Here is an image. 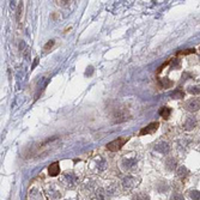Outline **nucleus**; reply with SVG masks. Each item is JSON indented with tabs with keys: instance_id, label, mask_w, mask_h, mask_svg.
Returning a JSON list of instances; mask_svg holds the SVG:
<instances>
[{
	"instance_id": "1",
	"label": "nucleus",
	"mask_w": 200,
	"mask_h": 200,
	"mask_svg": "<svg viewBox=\"0 0 200 200\" xmlns=\"http://www.w3.org/2000/svg\"><path fill=\"white\" fill-rule=\"evenodd\" d=\"M78 182H79V177H78L76 174H73V173H65V174L60 177V184H61L65 188H67V189H73V188H76L77 185H78Z\"/></svg>"
},
{
	"instance_id": "2",
	"label": "nucleus",
	"mask_w": 200,
	"mask_h": 200,
	"mask_svg": "<svg viewBox=\"0 0 200 200\" xmlns=\"http://www.w3.org/2000/svg\"><path fill=\"white\" fill-rule=\"evenodd\" d=\"M127 140H128V138H126V137H122V138H118V139H115V140H113V141H110L108 145H107V149L109 150V151H118V150H120L123 145H125V143H127Z\"/></svg>"
},
{
	"instance_id": "3",
	"label": "nucleus",
	"mask_w": 200,
	"mask_h": 200,
	"mask_svg": "<svg viewBox=\"0 0 200 200\" xmlns=\"http://www.w3.org/2000/svg\"><path fill=\"white\" fill-rule=\"evenodd\" d=\"M46 193L48 194V196H49L52 200H58V199L61 198V193H60V191L58 189V187H57L55 184H49V185H47V187H46Z\"/></svg>"
},
{
	"instance_id": "4",
	"label": "nucleus",
	"mask_w": 200,
	"mask_h": 200,
	"mask_svg": "<svg viewBox=\"0 0 200 200\" xmlns=\"http://www.w3.org/2000/svg\"><path fill=\"white\" fill-rule=\"evenodd\" d=\"M185 109L187 112H191V113L199 110L200 109V98L195 97V98H191L189 101H187L186 104H185Z\"/></svg>"
},
{
	"instance_id": "5",
	"label": "nucleus",
	"mask_w": 200,
	"mask_h": 200,
	"mask_svg": "<svg viewBox=\"0 0 200 200\" xmlns=\"http://www.w3.org/2000/svg\"><path fill=\"white\" fill-rule=\"evenodd\" d=\"M135 182H137L135 177H133V176H125L122 178V181H121V186H122V188L125 191H130V189H132L135 186Z\"/></svg>"
},
{
	"instance_id": "6",
	"label": "nucleus",
	"mask_w": 200,
	"mask_h": 200,
	"mask_svg": "<svg viewBox=\"0 0 200 200\" xmlns=\"http://www.w3.org/2000/svg\"><path fill=\"white\" fill-rule=\"evenodd\" d=\"M137 167V159L135 158H125L122 162H121V168L125 170V171H128V170H132Z\"/></svg>"
},
{
	"instance_id": "7",
	"label": "nucleus",
	"mask_w": 200,
	"mask_h": 200,
	"mask_svg": "<svg viewBox=\"0 0 200 200\" xmlns=\"http://www.w3.org/2000/svg\"><path fill=\"white\" fill-rule=\"evenodd\" d=\"M155 150L157 152H161L162 155H167L170 151V146H169V143L167 141H159L155 145Z\"/></svg>"
},
{
	"instance_id": "8",
	"label": "nucleus",
	"mask_w": 200,
	"mask_h": 200,
	"mask_svg": "<svg viewBox=\"0 0 200 200\" xmlns=\"http://www.w3.org/2000/svg\"><path fill=\"white\" fill-rule=\"evenodd\" d=\"M29 200H44L43 194L37 189V188H31L28 194Z\"/></svg>"
},
{
	"instance_id": "9",
	"label": "nucleus",
	"mask_w": 200,
	"mask_h": 200,
	"mask_svg": "<svg viewBox=\"0 0 200 200\" xmlns=\"http://www.w3.org/2000/svg\"><path fill=\"white\" fill-rule=\"evenodd\" d=\"M158 126H159V123L158 122H152V123H150L149 126H146V127H144V128L140 131V135H144V134H150V133H153L155 131H157V128H158Z\"/></svg>"
},
{
	"instance_id": "10",
	"label": "nucleus",
	"mask_w": 200,
	"mask_h": 200,
	"mask_svg": "<svg viewBox=\"0 0 200 200\" xmlns=\"http://www.w3.org/2000/svg\"><path fill=\"white\" fill-rule=\"evenodd\" d=\"M195 126H196V120H195V118L188 116V118L186 119L185 123H184V128H185L186 131H191V130L194 128Z\"/></svg>"
},
{
	"instance_id": "11",
	"label": "nucleus",
	"mask_w": 200,
	"mask_h": 200,
	"mask_svg": "<svg viewBox=\"0 0 200 200\" xmlns=\"http://www.w3.org/2000/svg\"><path fill=\"white\" fill-rule=\"evenodd\" d=\"M48 173H49L50 176H57V175H59V173H60L59 163L55 162V163H53V164H50L49 168H48Z\"/></svg>"
},
{
	"instance_id": "12",
	"label": "nucleus",
	"mask_w": 200,
	"mask_h": 200,
	"mask_svg": "<svg viewBox=\"0 0 200 200\" xmlns=\"http://www.w3.org/2000/svg\"><path fill=\"white\" fill-rule=\"evenodd\" d=\"M95 195H96L97 200H107V198H108L105 189L102 188V187H98V188L95 189Z\"/></svg>"
},
{
	"instance_id": "13",
	"label": "nucleus",
	"mask_w": 200,
	"mask_h": 200,
	"mask_svg": "<svg viewBox=\"0 0 200 200\" xmlns=\"http://www.w3.org/2000/svg\"><path fill=\"white\" fill-rule=\"evenodd\" d=\"M159 115L162 116V118H164V119H168L169 118V115H170V113H171V109L170 108H168V107H162L161 109H159Z\"/></svg>"
},
{
	"instance_id": "14",
	"label": "nucleus",
	"mask_w": 200,
	"mask_h": 200,
	"mask_svg": "<svg viewBox=\"0 0 200 200\" xmlns=\"http://www.w3.org/2000/svg\"><path fill=\"white\" fill-rule=\"evenodd\" d=\"M166 167H167L168 170H174L176 168V159L173 158V157L168 158L167 162H166Z\"/></svg>"
},
{
	"instance_id": "15",
	"label": "nucleus",
	"mask_w": 200,
	"mask_h": 200,
	"mask_svg": "<svg viewBox=\"0 0 200 200\" xmlns=\"http://www.w3.org/2000/svg\"><path fill=\"white\" fill-rule=\"evenodd\" d=\"M187 174H188V170H187V168H186L185 166L178 167L177 170H176V175H177L178 177H186Z\"/></svg>"
},
{
	"instance_id": "16",
	"label": "nucleus",
	"mask_w": 200,
	"mask_h": 200,
	"mask_svg": "<svg viewBox=\"0 0 200 200\" xmlns=\"http://www.w3.org/2000/svg\"><path fill=\"white\" fill-rule=\"evenodd\" d=\"M107 162H105V159H103V158H98V161H97V163H96V168L100 170V171H103V170H105V168H107Z\"/></svg>"
},
{
	"instance_id": "17",
	"label": "nucleus",
	"mask_w": 200,
	"mask_h": 200,
	"mask_svg": "<svg viewBox=\"0 0 200 200\" xmlns=\"http://www.w3.org/2000/svg\"><path fill=\"white\" fill-rule=\"evenodd\" d=\"M132 200H150V196L146 193H139V194H135Z\"/></svg>"
},
{
	"instance_id": "18",
	"label": "nucleus",
	"mask_w": 200,
	"mask_h": 200,
	"mask_svg": "<svg viewBox=\"0 0 200 200\" xmlns=\"http://www.w3.org/2000/svg\"><path fill=\"white\" fill-rule=\"evenodd\" d=\"M105 192H107V195H114V194H116V187L114 186V185H109L108 187H107V189H105Z\"/></svg>"
},
{
	"instance_id": "19",
	"label": "nucleus",
	"mask_w": 200,
	"mask_h": 200,
	"mask_svg": "<svg viewBox=\"0 0 200 200\" xmlns=\"http://www.w3.org/2000/svg\"><path fill=\"white\" fill-rule=\"evenodd\" d=\"M189 198L192 200H200V192L196 189H193L189 192Z\"/></svg>"
},
{
	"instance_id": "20",
	"label": "nucleus",
	"mask_w": 200,
	"mask_h": 200,
	"mask_svg": "<svg viewBox=\"0 0 200 200\" xmlns=\"http://www.w3.org/2000/svg\"><path fill=\"white\" fill-rule=\"evenodd\" d=\"M188 92L192 94V95H198V94H200V85L189 86V87H188Z\"/></svg>"
},
{
	"instance_id": "21",
	"label": "nucleus",
	"mask_w": 200,
	"mask_h": 200,
	"mask_svg": "<svg viewBox=\"0 0 200 200\" xmlns=\"http://www.w3.org/2000/svg\"><path fill=\"white\" fill-rule=\"evenodd\" d=\"M161 85H162V87H169V86H171L173 85V82H170L168 78H163V79H161Z\"/></svg>"
},
{
	"instance_id": "22",
	"label": "nucleus",
	"mask_w": 200,
	"mask_h": 200,
	"mask_svg": "<svg viewBox=\"0 0 200 200\" xmlns=\"http://www.w3.org/2000/svg\"><path fill=\"white\" fill-rule=\"evenodd\" d=\"M184 96H185V94H184V91H182V90H180V89H177L176 90V91L173 94V97L174 98H184Z\"/></svg>"
},
{
	"instance_id": "23",
	"label": "nucleus",
	"mask_w": 200,
	"mask_h": 200,
	"mask_svg": "<svg viewBox=\"0 0 200 200\" xmlns=\"http://www.w3.org/2000/svg\"><path fill=\"white\" fill-rule=\"evenodd\" d=\"M170 200H185V198L182 196V194H180V193H174L171 195Z\"/></svg>"
},
{
	"instance_id": "24",
	"label": "nucleus",
	"mask_w": 200,
	"mask_h": 200,
	"mask_svg": "<svg viewBox=\"0 0 200 200\" xmlns=\"http://www.w3.org/2000/svg\"><path fill=\"white\" fill-rule=\"evenodd\" d=\"M192 53H195V49H186V50L180 52L178 54L180 55H187V54H192Z\"/></svg>"
},
{
	"instance_id": "25",
	"label": "nucleus",
	"mask_w": 200,
	"mask_h": 200,
	"mask_svg": "<svg viewBox=\"0 0 200 200\" xmlns=\"http://www.w3.org/2000/svg\"><path fill=\"white\" fill-rule=\"evenodd\" d=\"M94 73V67L92 66H89L87 68H86V72H85V76L87 77V76H91Z\"/></svg>"
},
{
	"instance_id": "26",
	"label": "nucleus",
	"mask_w": 200,
	"mask_h": 200,
	"mask_svg": "<svg viewBox=\"0 0 200 200\" xmlns=\"http://www.w3.org/2000/svg\"><path fill=\"white\" fill-rule=\"evenodd\" d=\"M84 188L87 191L89 189V192H91V189H92V185H91V182H87V181H86V182L84 184Z\"/></svg>"
},
{
	"instance_id": "27",
	"label": "nucleus",
	"mask_w": 200,
	"mask_h": 200,
	"mask_svg": "<svg viewBox=\"0 0 200 200\" xmlns=\"http://www.w3.org/2000/svg\"><path fill=\"white\" fill-rule=\"evenodd\" d=\"M53 44H54V41H53V40H50V41H49V42H48V43H47V44L44 46V49L47 50V49L52 48V47H53Z\"/></svg>"
},
{
	"instance_id": "28",
	"label": "nucleus",
	"mask_w": 200,
	"mask_h": 200,
	"mask_svg": "<svg viewBox=\"0 0 200 200\" xmlns=\"http://www.w3.org/2000/svg\"><path fill=\"white\" fill-rule=\"evenodd\" d=\"M23 55L25 59H29V48H25V50L23 52Z\"/></svg>"
},
{
	"instance_id": "29",
	"label": "nucleus",
	"mask_w": 200,
	"mask_h": 200,
	"mask_svg": "<svg viewBox=\"0 0 200 200\" xmlns=\"http://www.w3.org/2000/svg\"><path fill=\"white\" fill-rule=\"evenodd\" d=\"M21 11H22V5H19V7H18V12H17V19H19V16H21Z\"/></svg>"
},
{
	"instance_id": "30",
	"label": "nucleus",
	"mask_w": 200,
	"mask_h": 200,
	"mask_svg": "<svg viewBox=\"0 0 200 200\" xmlns=\"http://www.w3.org/2000/svg\"><path fill=\"white\" fill-rule=\"evenodd\" d=\"M37 64H39V59H37V58H36V59H35V61H34V65H32V68H34V67H35L36 65H37Z\"/></svg>"
}]
</instances>
